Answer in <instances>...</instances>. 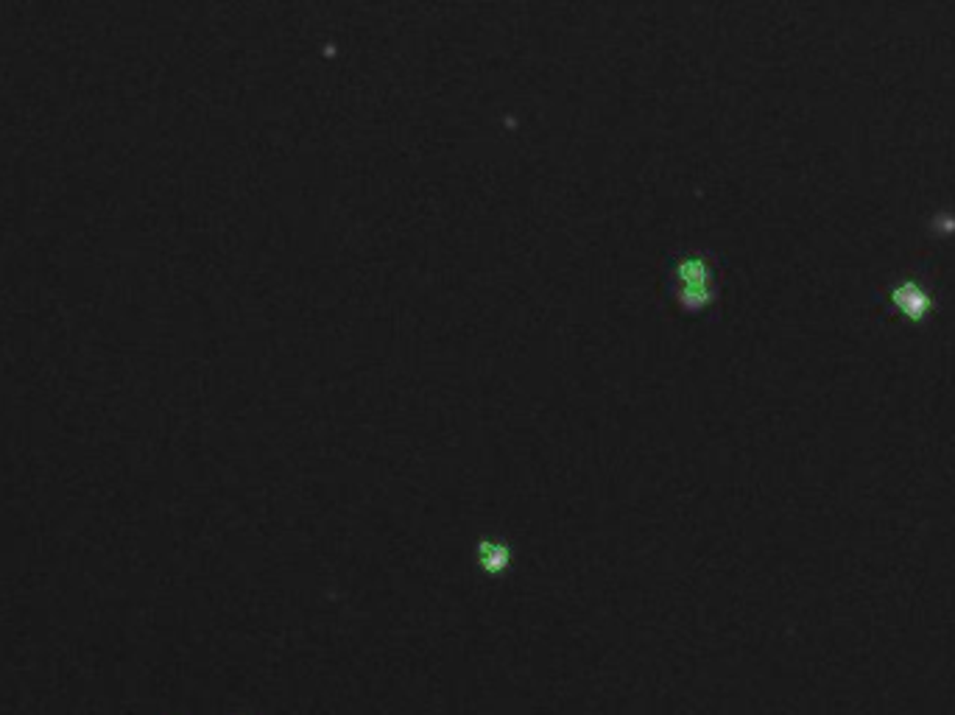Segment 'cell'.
I'll return each mask as SVG.
<instances>
[{
  "mask_svg": "<svg viewBox=\"0 0 955 715\" xmlns=\"http://www.w3.org/2000/svg\"><path fill=\"white\" fill-rule=\"evenodd\" d=\"M478 562H481V568H483L489 576H498V573H503V570L509 568L511 553H509V548H506L503 542L483 540V542L478 545Z\"/></svg>",
  "mask_w": 955,
  "mask_h": 715,
  "instance_id": "6da1fadb",
  "label": "cell"
}]
</instances>
